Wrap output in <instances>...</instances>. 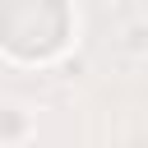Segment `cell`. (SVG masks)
Returning a JSON list of instances; mask_svg holds the SVG:
<instances>
[{
    "label": "cell",
    "mask_w": 148,
    "mask_h": 148,
    "mask_svg": "<svg viewBox=\"0 0 148 148\" xmlns=\"http://www.w3.org/2000/svg\"><path fill=\"white\" fill-rule=\"evenodd\" d=\"M125 37H130V42H125V51H148V23H130V28H125Z\"/></svg>",
    "instance_id": "6da1fadb"
}]
</instances>
